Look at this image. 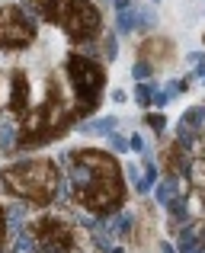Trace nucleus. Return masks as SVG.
Returning a JSON list of instances; mask_svg holds the SVG:
<instances>
[{"mask_svg":"<svg viewBox=\"0 0 205 253\" xmlns=\"http://www.w3.org/2000/svg\"><path fill=\"white\" fill-rule=\"evenodd\" d=\"M144 125H148L154 135H161V131L167 128V119H164V112H148V116H144Z\"/></svg>","mask_w":205,"mask_h":253,"instance_id":"20","label":"nucleus"},{"mask_svg":"<svg viewBox=\"0 0 205 253\" xmlns=\"http://www.w3.org/2000/svg\"><path fill=\"white\" fill-rule=\"evenodd\" d=\"M202 199H205V192H202Z\"/></svg>","mask_w":205,"mask_h":253,"instance_id":"34","label":"nucleus"},{"mask_svg":"<svg viewBox=\"0 0 205 253\" xmlns=\"http://www.w3.org/2000/svg\"><path fill=\"white\" fill-rule=\"evenodd\" d=\"M157 26V13L148 10V6H138V29L141 32H151Z\"/></svg>","mask_w":205,"mask_h":253,"instance_id":"18","label":"nucleus"},{"mask_svg":"<svg viewBox=\"0 0 205 253\" xmlns=\"http://www.w3.org/2000/svg\"><path fill=\"white\" fill-rule=\"evenodd\" d=\"M135 29H138V6L116 13V32H119V36H131Z\"/></svg>","mask_w":205,"mask_h":253,"instance_id":"13","label":"nucleus"},{"mask_svg":"<svg viewBox=\"0 0 205 253\" xmlns=\"http://www.w3.org/2000/svg\"><path fill=\"white\" fill-rule=\"evenodd\" d=\"M186 196H189V179L186 176H164L154 186V202L164 205V209L170 202H176V199H186Z\"/></svg>","mask_w":205,"mask_h":253,"instance_id":"9","label":"nucleus"},{"mask_svg":"<svg viewBox=\"0 0 205 253\" xmlns=\"http://www.w3.org/2000/svg\"><path fill=\"white\" fill-rule=\"evenodd\" d=\"M202 42H205V36H202Z\"/></svg>","mask_w":205,"mask_h":253,"instance_id":"35","label":"nucleus"},{"mask_svg":"<svg viewBox=\"0 0 205 253\" xmlns=\"http://www.w3.org/2000/svg\"><path fill=\"white\" fill-rule=\"evenodd\" d=\"M26 10L48 26H58L74 45H93L103 36V13L93 0H26Z\"/></svg>","mask_w":205,"mask_h":253,"instance_id":"3","label":"nucleus"},{"mask_svg":"<svg viewBox=\"0 0 205 253\" xmlns=\"http://www.w3.org/2000/svg\"><path fill=\"white\" fill-rule=\"evenodd\" d=\"M128 151H135V154H144V138L138 135V131H131V135H128Z\"/></svg>","mask_w":205,"mask_h":253,"instance_id":"24","label":"nucleus"},{"mask_svg":"<svg viewBox=\"0 0 205 253\" xmlns=\"http://www.w3.org/2000/svg\"><path fill=\"white\" fill-rule=\"evenodd\" d=\"M6 237H10V228H6V205H0V250H3Z\"/></svg>","mask_w":205,"mask_h":253,"instance_id":"22","label":"nucleus"},{"mask_svg":"<svg viewBox=\"0 0 205 253\" xmlns=\"http://www.w3.org/2000/svg\"><path fill=\"white\" fill-rule=\"evenodd\" d=\"M39 39V23L23 3L0 6V51H26Z\"/></svg>","mask_w":205,"mask_h":253,"instance_id":"6","label":"nucleus"},{"mask_svg":"<svg viewBox=\"0 0 205 253\" xmlns=\"http://www.w3.org/2000/svg\"><path fill=\"white\" fill-rule=\"evenodd\" d=\"M112 6H116V13H122V10H131V0H112Z\"/></svg>","mask_w":205,"mask_h":253,"instance_id":"26","label":"nucleus"},{"mask_svg":"<svg viewBox=\"0 0 205 253\" xmlns=\"http://www.w3.org/2000/svg\"><path fill=\"white\" fill-rule=\"evenodd\" d=\"M186 179H189V186H193V189L205 192V157H193V161H189Z\"/></svg>","mask_w":205,"mask_h":253,"instance_id":"14","label":"nucleus"},{"mask_svg":"<svg viewBox=\"0 0 205 253\" xmlns=\"http://www.w3.org/2000/svg\"><path fill=\"white\" fill-rule=\"evenodd\" d=\"M148 3H154V6H157V3H161V0H148Z\"/></svg>","mask_w":205,"mask_h":253,"instance_id":"31","label":"nucleus"},{"mask_svg":"<svg viewBox=\"0 0 205 253\" xmlns=\"http://www.w3.org/2000/svg\"><path fill=\"white\" fill-rule=\"evenodd\" d=\"M138 58L148 61L154 71H161V68H167V64L176 58V48H173V42L164 39V36H148L141 45H138Z\"/></svg>","mask_w":205,"mask_h":253,"instance_id":"8","label":"nucleus"},{"mask_svg":"<svg viewBox=\"0 0 205 253\" xmlns=\"http://www.w3.org/2000/svg\"><path fill=\"white\" fill-rule=\"evenodd\" d=\"M109 96H112V103H125V99H128V93H125V90H112Z\"/></svg>","mask_w":205,"mask_h":253,"instance_id":"29","label":"nucleus"},{"mask_svg":"<svg viewBox=\"0 0 205 253\" xmlns=\"http://www.w3.org/2000/svg\"><path fill=\"white\" fill-rule=\"evenodd\" d=\"M157 250H161V253H176V244H170V241H161V244H157Z\"/></svg>","mask_w":205,"mask_h":253,"instance_id":"28","label":"nucleus"},{"mask_svg":"<svg viewBox=\"0 0 205 253\" xmlns=\"http://www.w3.org/2000/svg\"><path fill=\"white\" fill-rule=\"evenodd\" d=\"M116 128H119L116 116H100V119H93V122H81L77 125V131H83V135H103V138H112Z\"/></svg>","mask_w":205,"mask_h":253,"instance_id":"12","label":"nucleus"},{"mask_svg":"<svg viewBox=\"0 0 205 253\" xmlns=\"http://www.w3.org/2000/svg\"><path fill=\"white\" fill-rule=\"evenodd\" d=\"M119 58V42H116V32H103V61H116Z\"/></svg>","mask_w":205,"mask_h":253,"instance_id":"17","label":"nucleus"},{"mask_svg":"<svg viewBox=\"0 0 205 253\" xmlns=\"http://www.w3.org/2000/svg\"><path fill=\"white\" fill-rule=\"evenodd\" d=\"M199 81H202V84H205V77H199Z\"/></svg>","mask_w":205,"mask_h":253,"instance_id":"33","label":"nucleus"},{"mask_svg":"<svg viewBox=\"0 0 205 253\" xmlns=\"http://www.w3.org/2000/svg\"><path fill=\"white\" fill-rule=\"evenodd\" d=\"M125 179H128V183L138 189V186H141V170H138L135 164H128V167H125Z\"/></svg>","mask_w":205,"mask_h":253,"instance_id":"23","label":"nucleus"},{"mask_svg":"<svg viewBox=\"0 0 205 253\" xmlns=\"http://www.w3.org/2000/svg\"><path fill=\"white\" fill-rule=\"evenodd\" d=\"M186 61H189V64H202V61H205V55H202V51H189Z\"/></svg>","mask_w":205,"mask_h":253,"instance_id":"27","label":"nucleus"},{"mask_svg":"<svg viewBox=\"0 0 205 253\" xmlns=\"http://www.w3.org/2000/svg\"><path fill=\"white\" fill-rule=\"evenodd\" d=\"M68 164V186L77 209L93 218H109L122 211L125 202V170L116 164L109 151L100 148H74L64 154Z\"/></svg>","mask_w":205,"mask_h":253,"instance_id":"1","label":"nucleus"},{"mask_svg":"<svg viewBox=\"0 0 205 253\" xmlns=\"http://www.w3.org/2000/svg\"><path fill=\"white\" fill-rule=\"evenodd\" d=\"M164 106H170V96H167V93H164V90H154V109L161 112Z\"/></svg>","mask_w":205,"mask_h":253,"instance_id":"25","label":"nucleus"},{"mask_svg":"<svg viewBox=\"0 0 205 253\" xmlns=\"http://www.w3.org/2000/svg\"><path fill=\"white\" fill-rule=\"evenodd\" d=\"M10 253H39V244H36V237H32V231H29V228L19 231V234L13 237Z\"/></svg>","mask_w":205,"mask_h":253,"instance_id":"15","label":"nucleus"},{"mask_svg":"<svg viewBox=\"0 0 205 253\" xmlns=\"http://www.w3.org/2000/svg\"><path fill=\"white\" fill-rule=\"evenodd\" d=\"M189 161H193V154H189V151L183 148L176 138L170 141V148L164 151V157H161V164H164V170H167V176H186Z\"/></svg>","mask_w":205,"mask_h":253,"instance_id":"10","label":"nucleus"},{"mask_svg":"<svg viewBox=\"0 0 205 253\" xmlns=\"http://www.w3.org/2000/svg\"><path fill=\"white\" fill-rule=\"evenodd\" d=\"M64 77L74 96V122L93 116L106 90V61H96L87 51H68L64 58Z\"/></svg>","mask_w":205,"mask_h":253,"instance_id":"4","label":"nucleus"},{"mask_svg":"<svg viewBox=\"0 0 205 253\" xmlns=\"http://www.w3.org/2000/svg\"><path fill=\"white\" fill-rule=\"evenodd\" d=\"M109 148L116 151V154H125V151H128V138H125V135H119V131H116V135L109 138Z\"/></svg>","mask_w":205,"mask_h":253,"instance_id":"21","label":"nucleus"},{"mask_svg":"<svg viewBox=\"0 0 205 253\" xmlns=\"http://www.w3.org/2000/svg\"><path fill=\"white\" fill-rule=\"evenodd\" d=\"M199 135H202V138H205V119H202V131H199Z\"/></svg>","mask_w":205,"mask_h":253,"instance_id":"30","label":"nucleus"},{"mask_svg":"<svg viewBox=\"0 0 205 253\" xmlns=\"http://www.w3.org/2000/svg\"><path fill=\"white\" fill-rule=\"evenodd\" d=\"M131 74H135V81H138V84H148L151 77L157 74V71L151 68L148 61H141V58H138V61H135V68H131Z\"/></svg>","mask_w":205,"mask_h":253,"instance_id":"19","label":"nucleus"},{"mask_svg":"<svg viewBox=\"0 0 205 253\" xmlns=\"http://www.w3.org/2000/svg\"><path fill=\"white\" fill-rule=\"evenodd\" d=\"M154 90H157V84H138L135 93H131V99H135L141 109H148V106H154Z\"/></svg>","mask_w":205,"mask_h":253,"instance_id":"16","label":"nucleus"},{"mask_svg":"<svg viewBox=\"0 0 205 253\" xmlns=\"http://www.w3.org/2000/svg\"><path fill=\"white\" fill-rule=\"evenodd\" d=\"M26 218H29V202H16V199H13V202L6 205V228H10V237H16L19 231L29 228Z\"/></svg>","mask_w":205,"mask_h":253,"instance_id":"11","label":"nucleus"},{"mask_svg":"<svg viewBox=\"0 0 205 253\" xmlns=\"http://www.w3.org/2000/svg\"><path fill=\"white\" fill-rule=\"evenodd\" d=\"M29 231L39 244V253H74L77 224L64 211H42L29 221Z\"/></svg>","mask_w":205,"mask_h":253,"instance_id":"5","label":"nucleus"},{"mask_svg":"<svg viewBox=\"0 0 205 253\" xmlns=\"http://www.w3.org/2000/svg\"><path fill=\"white\" fill-rule=\"evenodd\" d=\"M202 237H205V221H202Z\"/></svg>","mask_w":205,"mask_h":253,"instance_id":"32","label":"nucleus"},{"mask_svg":"<svg viewBox=\"0 0 205 253\" xmlns=\"http://www.w3.org/2000/svg\"><path fill=\"white\" fill-rule=\"evenodd\" d=\"M0 186L16 202L45 209L61 196V170L51 157H23L0 170Z\"/></svg>","mask_w":205,"mask_h":253,"instance_id":"2","label":"nucleus"},{"mask_svg":"<svg viewBox=\"0 0 205 253\" xmlns=\"http://www.w3.org/2000/svg\"><path fill=\"white\" fill-rule=\"evenodd\" d=\"M6 84H10V93H6V116H16L19 122H23V119L32 112V103H29V74H26V71H10Z\"/></svg>","mask_w":205,"mask_h":253,"instance_id":"7","label":"nucleus"}]
</instances>
